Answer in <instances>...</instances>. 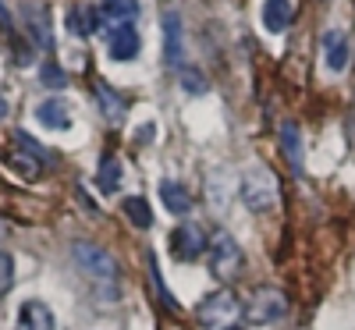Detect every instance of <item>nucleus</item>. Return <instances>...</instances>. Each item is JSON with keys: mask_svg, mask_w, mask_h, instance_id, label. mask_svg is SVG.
<instances>
[{"mask_svg": "<svg viewBox=\"0 0 355 330\" xmlns=\"http://www.w3.org/2000/svg\"><path fill=\"white\" fill-rule=\"evenodd\" d=\"M160 199H164V206L171 209V214H189V209H192L189 189L178 185V182H164V185H160Z\"/></svg>", "mask_w": 355, "mask_h": 330, "instance_id": "ddd939ff", "label": "nucleus"}, {"mask_svg": "<svg viewBox=\"0 0 355 330\" xmlns=\"http://www.w3.org/2000/svg\"><path fill=\"white\" fill-rule=\"evenodd\" d=\"M36 121L46 125V128H71V110H68L64 100L53 96V100H43L36 107Z\"/></svg>", "mask_w": 355, "mask_h": 330, "instance_id": "9d476101", "label": "nucleus"}, {"mask_svg": "<svg viewBox=\"0 0 355 330\" xmlns=\"http://www.w3.org/2000/svg\"><path fill=\"white\" fill-rule=\"evenodd\" d=\"M103 11H107L110 18L128 21V18H135V15H139V0H103Z\"/></svg>", "mask_w": 355, "mask_h": 330, "instance_id": "aec40b11", "label": "nucleus"}, {"mask_svg": "<svg viewBox=\"0 0 355 330\" xmlns=\"http://www.w3.org/2000/svg\"><path fill=\"white\" fill-rule=\"evenodd\" d=\"M206 263H210V274L220 284L234 281L242 274V249H239V242H234L227 231H217L210 238V245H206Z\"/></svg>", "mask_w": 355, "mask_h": 330, "instance_id": "39448f33", "label": "nucleus"}, {"mask_svg": "<svg viewBox=\"0 0 355 330\" xmlns=\"http://www.w3.org/2000/svg\"><path fill=\"white\" fill-rule=\"evenodd\" d=\"M40 78H43V85H50V89H64V82H68V75L57 68V64H43Z\"/></svg>", "mask_w": 355, "mask_h": 330, "instance_id": "4be33fe9", "label": "nucleus"}, {"mask_svg": "<svg viewBox=\"0 0 355 330\" xmlns=\"http://www.w3.org/2000/svg\"><path fill=\"white\" fill-rule=\"evenodd\" d=\"M323 53H327V68L331 71H345L348 64V43L341 33H327V40H323Z\"/></svg>", "mask_w": 355, "mask_h": 330, "instance_id": "4468645a", "label": "nucleus"}, {"mask_svg": "<svg viewBox=\"0 0 355 330\" xmlns=\"http://www.w3.org/2000/svg\"><path fill=\"white\" fill-rule=\"evenodd\" d=\"M0 234H4V227H0Z\"/></svg>", "mask_w": 355, "mask_h": 330, "instance_id": "5701e85b", "label": "nucleus"}, {"mask_svg": "<svg viewBox=\"0 0 355 330\" xmlns=\"http://www.w3.org/2000/svg\"><path fill=\"white\" fill-rule=\"evenodd\" d=\"M178 82H182V89H185L189 96H202V93H206V78H202L199 68H192V64L178 68Z\"/></svg>", "mask_w": 355, "mask_h": 330, "instance_id": "a211bd4d", "label": "nucleus"}, {"mask_svg": "<svg viewBox=\"0 0 355 330\" xmlns=\"http://www.w3.org/2000/svg\"><path fill=\"white\" fill-rule=\"evenodd\" d=\"M15 284V259L11 252H0V298H4Z\"/></svg>", "mask_w": 355, "mask_h": 330, "instance_id": "412c9836", "label": "nucleus"}, {"mask_svg": "<svg viewBox=\"0 0 355 330\" xmlns=\"http://www.w3.org/2000/svg\"><path fill=\"white\" fill-rule=\"evenodd\" d=\"M259 15H263V25L270 28V33H284L295 18V8H291V0H263Z\"/></svg>", "mask_w": 355, "mask_h": 330, "instance_id": "1a4fd4ad", "label": "nucleus"}, {"mask_svg": "<svg viewBox=\"0 0 355 330\" xmlns=\"http://www.w3.org/2000/svg\"><path fill=\"white\" fill-rule=\"evenodd\" d=\"M171 252L174 259H182V263H192L206 252V234L196 227V224H185V227H178L171 234Z\"/></svg>", "mask_w": 355, "mask_h": 330, "instance_id": "423d86ee", "label": "nucleus"}, {"mask_svg": "<svg viewBox=\"0 0 355 330\" xmlns=\"http://www.w3.org/2000/svg\"><path fill=\"white\" fill-rule=\"evenodd\" d=\"M25 18H28V25H33V33H36V43L43 50H50V18H46V11L43 8H28Z\"/></svg>", "mask_w": 355, "mask_h": 330, "instance_id": "f3484780", "label": "nucleus"}, {"mask_svg": "<svg viewBox=\"0 0 355 330\" xmlns=\"http://www.w3.org/2000/svg\"><path fill=\"white\" fill-rule=\"evenodd\" d=\"M196 320H199L202 330H231L234 323L242 320V302L231 291H214L210 298L199 302Z\"/></svg>", "mask_w": 355, "mask_h": 330, "instance_id": "20e7f679", "label": "nucleus"}, {"mask_svg": "<svg viewBox=\"0 0 355 330\" xmlns=\"http://www.w3.org/2000/svg\"><path fill=\"white\" fill-rule=\"evenodd\" d=\"M107 46H110L114 61H132V57H139V33H135L128 21H121V25L110 33V43H107Z\"/></svg>", "mask_w": 355, "mask_h": 330, "instance_id": "6e6552de", "label": "nucleus"}, {"mask_svg": "<svg viewBox=\"0 0 355 330\" xmlns=\"http://www.w3.org/2000/svg\"><path fill=\"white\" fill-rule=\"evenodd\" d=\"M239 196H242V202L252 209V214H266V209H274V206L281 202V192H277V177H274V171H270V167H263V164H256V167L242 171Z\"/></svg>", "mask_w": 355, "mask_h": 330, "instance_id": "f03ea898", "label": "nucleus"}, {"mask_svg": "<svg viewBox=\"0 0 355 330\" xmlns=\"http://www.w3.org/2000/svg\"><path fill=\"white\" fill-rule=\"evenodd\" d=\"M71 259L85 274V281L96 288V295L103 302H117L121 298V277H117V263L107 249H100L96 242H75L71 245Z\"/></svg>", "mask_w": 355, "mask_h": 330, "instance_id": "f257e3e1", "label": "nucleus"}, {"mask_svg": "<svg viewBox=\"0 0 355 330\" xmlns=\"http://www.w3.org/2000/svg\"><path fill=\"white\" fill-rule=\"evenodd\" d=\"M121 209L128 214V220H132L135 227H153V209H150V202H146L142 196H128V199L121 202Z\"/></svg>", "mask_w": 355, "mask_h": 330, "instance_id": "2eb2a0df", "label": "nucleus"}, {"mask_svg": "<svg viewBox=\"0 0 355 330\" xmlns=\"http://www.w3.org/2000/svg\"><path fill=\"white\" fill-rule=\"evenodd\" d=\"M18 330H53V313L40 298H28L18 309Z\"/></svg>", "mask_w": 355, "mask_h": 330, "instance_id": "0eeeda50", "label": "nucleus"}, {"mask_svg": "<svg viewBox=\"0 0 355 330\" xmlns=\"http://www.w3.org/2000/svg\"><path fill=\"white\" fill-rule=\"evenodd\" d=\"M281 149H284V160L291 164V171L299 174L302 171V132L299 125H281Z\"/></svg>", "mask_w": 355, "mask_h": 330, "instance_id": "f8f14e48", "label": "nucleus"}, {"mask_svg": "<svg viewBox=\"0 0 355 330\" xmlns=\"http://www.w3.org/2000/svg\"><path fill=\"white\" fill-rule=\"evenodd\" d=\"M96 185H100L103 192H117V189H121V164H117L114 157H107V160L100 164V171H96Z\"/></svg>", "mask_w": 355, "mask_h": 330, "instance_id": "dca6fc26", "label": "nucleus"}, {"mask_svg": "<svg viewBox=\"0 0 355 330\" xmlns=\"http://www.w3.org/2000/svg\"><path fill=\"white\" fill-rule=\"evenodd\" d=\"M284 313H288V298H284V291L274 288V284L256 288L245 302H242V320L252 323V327H274V323L284 320Z\"/></svg>", "mask_w": 355, "mask_h": 330, "instance_id": "7ed1b4c3", "label": "nucleus"}, {"mask_svg": "<svg viewBox=\"0 0 355 330\" xmlns=\"http://www.w3.org/2000/svg\"><path fill=\"white\" fill-rule=\"evenodd\" d=\"M96 89H100V93H96V96H100V103H103V110H107V117H110V121H117V117H121V114H125V100H117V96H114V89H110V85H103V82H100Z\"/></svg>", "mask_w": 355, "mask_h": 330, "instance_id": "6ab92c4d", "label": "nucleus"}, {"mask_svg": "<svg viewBox=\"0 0 355 330\" xmlns=\"http://www.w3.org/2000/svg\"><path fill=\"white\" fill-rule=\"evenodd\" d=\"M164 61L171 68L182 61V18L178 15H164Z\"/></svg>", "mask_w": 355, "mask_h": 330, "instance_id": "9b49d317", "label": "nucleus"}]
</instances>
